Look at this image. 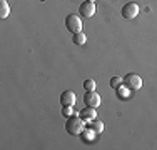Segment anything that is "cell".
Returning <instances> with one entry per match:
<instances>
[{
	"label": "cell",
	"mask_w": 157,
	"mask_h": 150,
	"mask_svg": "<svg viewBox=\"0 0 157 150\" xmlns=\"http://www.w3.org/2000/svg\"><path fill=\"white\" fill-rule=\"evenodd\" d=\"M89 2H95V0H89Z\"/></svg>",
	"instance_id": "e0dca14e"
},
{
	"label": "cell",
	"mask_w": 157,
	"mask_h": 150,
	"mask_svg": "<svg viewBox=\"0 0 157 150\" xmlns=\"http://www.w3.org/2000/svg\"><path fill=\"white\" fill-rule=\"evenodd\" d=\"M78 13L82 15V17H87V18H90L92 15L95 13V5H94V2H84V3H80V7H78Z\"/></svg>",
	"instance_id": "52a82bcc"
},
{
	"label": "cell",
	"mask_w": 157,
	"mask_h": 150,
	"mask_svg": "<svg viewBox=\"0 0 157 150\" xmlns=\"http://www.w3.org/2000/svg\"><path fill=\"white\" fill-rule=\"evenodd\" d=\"M10 15V5L7 0H0V17L7 18Z\"/></svg>",
	"instance_id": "30bf717a"
},
{
	"label": "cell",
	"mask_w": 157,
	"mask_h": 150,
	"mask_svg": "<svg viewBox=\"0 0 157 150\" xmlns=\"http://www.w3.org/2000/svg\"><path fill=\"white\" fill-rule=\"evenodd\" d=\"M89 129H92L94 130V132L99 135V133H102L104 132V123L100 122V120H90V122H89Z\"/></svg>",
	"instance_id": "9c48e42d"
},
{
	"label": "cell",
	"mask_w": 157,
	"mask_h": 150,
	"mask_svg": "<svg viewBox=\"0 0 157 150\" xmlns=\"http://www.w3.org/2000/svg\"><path fill=\"white\" fill-rule=\"evenodd\" d=\"M122 17L127 18V20H130V18H136L137 15H139V5H137L136 2H129L125 3L124 7H122Z\"/></svg>",
	"instance_id": "277c9868"
},
{
	"label": "cell",
	"mask_w": 157,
	"mask_h": 150,
	"mask_svg": "<svg viewBox=\"0 0 157 150\" xmlns=\"http://www.w3.org/2000/svg\"><path fill=\"white\" fill-rule=\"evenodd\" d=\"M117 92H119V95H121L122 99H127V97H129V88L127 87H119Z\"/></svg>",
	"instance_id": "9a60e30c"
},
{
	"label": "cell",
	"mask_w": 157,
	"mask_h": 150,
	"mask_svg": "<svg viewBox=\"0 0 157 150\" xmlns=\"http://www.w3.org/2000/svg\"><path fill=\"white\" fill-rule=\"evenodd\" d=\"M84 103L87 105V107H94L97 108L100 105V97L99 93H95V90H92V92H87L84 95Z\"/></svg>",
	"instance_id": "5b68a950"
},
{
	"label": "cell",
	"mask_w": 157,
	"mask_h": 150,
	"mask_svg": "<svg viewBox=\"0 0 157 150\" xmlns=\"http://www.w3.org/2000/svg\"><path fill=\"white\" fill-rule=\"evenodd\" d=\"M122 84H124V78H121V77H112V78H110V87L115 88V90L121 87Z\"/></svg>",
	"instance_id": "4fadbf2b"
},
{
	"label": "cell",
	"mask_w": 157,
	"mask_h": 150,
	"mask_svg": "<svg viewBox=\"0 0 157 150\" xmlns=\"http://www.w3.org/2000/svg\"><path fill=\"white\" fill-rule=\"evenodd\" d=\"M62 114L65 115V117H70V115L74 114V108H72V107H63V108H62Z\"/></svg>",
	"instance_id": "2e32d148"
},
{
	"label": "cell",
	"mask_w": 157,
	"mask_h": 150,
	"mask_svg": "<svg viewBox=\"0 0 157 150\" xmlns=\"http://www.w3.org/2000/svg\"><path fill=\"white\" fill-rule=\"evenodd\" d=\"M84 88L87 90V92H92V90H95V80H92V78H87V80L84 82Z\"/></svg>",
	"instance_id": "5bb4252c"
},
{
	"label": "cell",
	"mask_w": 157,
	"mask_h": 150,
	"mask_svg": "<svg viewBox=\"0 0 157 150\" xmlns=\"http://www.w3.org/2000/svg\"><path fill=\"white\" fill-rule=\"evenodd\" d=\"M65 27H67L69 32H72V33L82 32V20H80V17L75 15V13L67 15V17H65Z\"/></svg>",
	"instance_id": "7a4b0ae2"
},
{
	"label": "cell",
	"mask_w": 157,
	"mask_h": 150,
	"mask_svg": "<svg viewBox=\"0 0 157 150\" xmlns=\"http://www.w3.org/2000/svg\"><path fill=\"white\" fill-rule=\"evenodd\" d=\"M75 102H77V99H75V93H74L72 90H65V92H62V95H60L62 107H74Z\"/></svg>",
	"instance_id": "8992f818"
},
{
	"label": "cell",
	"mask_w": 157,
	"mask_h": 150,
	"mask_svg": "<svg viewBox=\"0 0 157 150\" xmlns=\"http://www.w3.org/2000/svg\"><path fill=\"white\" fill-rule=\"evenodd\" d=\"M124 85L129 90H139L142 87V78L137 73H127L124 77Z\"/></svg>",
	"instance_id": "3957f363"
},
{
	"label": "cell",
	"mask_w": 157,
	"mask_h": 150,
	"mask_svg": "<svg viewBox=\"0 0 157 150\" xmlns=\"http://www.w3.org/2000/svg\"><path fill=\"white\" fill-rule=\"evenodd\" d=\"M72 42L75 43V45H84L85 42H87V37H85L84 32H77V33H74Z\"/></svg>",
	"instance_id": "7c38bea8"
},
{
	"label": "cell",
	"mask_w": 157,
	"mask_h": 150,
	"mask_svg": "<svg viewBox=\"0 0 157 150\" xmlns=\"http://www.w3.org/2000/svg\"><path fill=\"white\" fill-rule=\"evenodd\" d=\"M78 115H80V118L84 120V122H90V120L97 118V110L94 107H87V105H85V108H82Z\"/></svg>",
	"instance_id": "ba28073f"
},
{
	"label": "cell",
	"mask_w": 157,
	"mask_h": 150,
	"mask_svg": "<svg viewBox=\"0 0 157 150\" xmlns=\"http://www.w3.org/2000/svg\"><path fill=\"white\" fill-rule=\"evenodd\" d=\"M84 120L80 118V115H70L65 120V130L70 135H80L84 130Z\"/></svg>",
	"instance_id": "6da1fadb"
},
{
	"label": "cell",
	"mask_w": 157,
	"mask_h": 150,
	"mask_svg": "<svg viewBox=\"0 0 157 150\" xmlns=\"http://www.w3.org/2000/svg\"><path fill=\"white\" fill-rule=\"evenodd\" d=\"M95 135L97 133L92 129H84V130H82V133H80V137H82V140H84V142H92L95 138Z\"/></svg>",
	"instance_id": "8fae6325"
}]
</instances>
